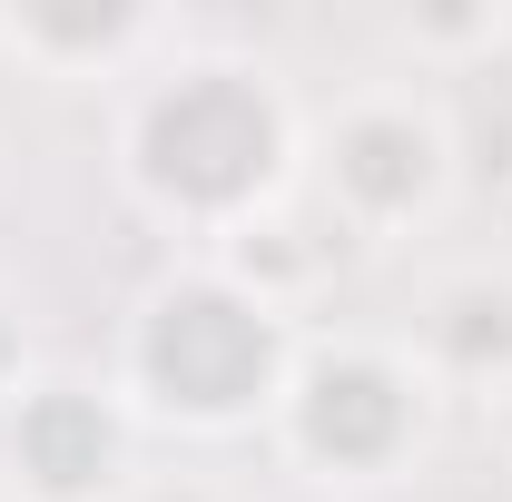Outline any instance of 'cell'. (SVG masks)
I'll return each instance as SVG.
<instances>
[{"mask_svg":"<svg viewBox=\"0 0 512 502\" xmlns=\"http://www.w3.org/2000/svg\"><path fill=\"white\" fill-rule=\"evenodd\" d=\"M483 434H493V453L512 463V384H503V394H483Z\"/></svg>","mask_w":512,"mask_h":502,"instance_id":"7c38bea8","label":"cell"},{"mask_svg":"<svg viewBox=\"0 0 512 502\" xmlns=\"http://www.w3.org/2000/svg\"><path fill=\"white\" fill-rule=\"evenodd\" d=\"M128 502H227V493L197 483V473H158V483H128Z\"/></svg>","mask_w":512,"mask_h":502,"instance_id":"30bf717a","label":"cell"},{"mask_svg":"<svg viewBox=\"0 0 512 502\" xmlns=\"http://www.w3.org/2000/svg\"><path fill=\"white\" fill-rule=\"evenodd\" d=\"M306 138H316V119L296 109L286 69L178 40L168 60L128 79L109 168L138 217H158L168 237H197L217 256L256 217H276L286 197H306Z\"/></svg>","mask_w":512,"mask_h":502,"instance_id":"6da1fadb","label":"cell"},{"mask_svg":"<svg viewBox=\"0 0 512 502\" xmlns=\"http://www.w3.org/2000/svg\"><path fill=\"white\" fill-rule=\"evenodd\" d=\"M178 40L168 10H119V0H20L0 10V50L60 89H89V79H138Z\"/></svg>","mask_w":512,"mask_h":502,"instance_id":"8992f818","label":"cell"},{"mask_svg":"<svg viewBox=\"0 0 512 502\" xmlns=\"http://www.w3.org/2000/svg\"><path fill=\"white\" fill-rule=\"evenodd\" d=\"M20 375H30V355H20V315L0 306V394H10Z\"/></svg>","mask_w":512,"mask_h":502,"instance_id":"8fae6325","label":"cell"},{"mask_svg":"<svg viewBox=\"0 0 512 502\" xmlns=\"http://www.w3.org/2000/svg\"><path fill=\"white\" fill-rule=\"evenodd\" d=\"M266 443L325 493H384L434 443V375L404 335H306Z\"/></svg>","mask_w":512,"mask_h":502,"instance_id":"3957f363","label":"cell"},{"mask_svg":"<svg viewBox=\"0 0 512 502\" xmlns=\"http://www.w3.org/2000/svg\"><path fill=\"white\" fill-rule=\"evenodd\" d=\"M414 365L434 375V394H503L512 384V266H453L424 286L414 306Z\"/></svg>","mask_w":512,"mask_h":502,"instance_id":"52a82bcc","label":"cell"},{"mask_svg":"<svg viewBox=\"0 0 512 502\" xmlns=\"http://www.w3.org/2000/svg\"><path fill=\"white\" fill-rule=\"evenodd\" d=\"M296 345H306V325L286 306H266L256 286H237L217 256H188L158 286H138L109 384L138 414V434L237 443V434L276 424V394L296 375Z\"/></svg>","mask_w":512,"mask_h":502,"instance_id":"7a4b0ae2","label":"cell"},{"mask_svg":"<svg viewBox=\"0 0 512 502\" xmlns=\"http://www.w3.org/2000/svg\"><path fill=\"white\" fill-rule=\"evenodd\" d=\"M325 256H335V237H296V197H286L276 217H256L247 237H227V247H217V266H227L237 286H256L266 306H286V315H296L306 296H316Z\"/></svg>","mask_w":512,"mask_h":502,"instance_id":"ba28073f","label":"cell"},{"mask_svg":"<svg viewBox=\"0 0 512 502\" xmlns=\"http://www.w3.org/2000/svg\"><path fill=\"white\" fill-rule=\"evenodd\" d=\"M463 188V138L444 99L414 79H365L345 89L306 138V197L335 217V237L394 247L414 227H434Z\"/></svg>","mask_w":512,"mask_h":502,"instance_id":"277c9868","label":"cell"},{"mask_svg":"<svg viewBox=\"0 0 512 502\" xmlns=\"http://www.w3.org/2000/svg\"><path fill=\"white\" fill-rule=\"evenodd\" d=\"M473 40H503V20H414V50H473Z\"/></svg>","mask_w":512,"mask_h":502,"instance_id":"9c48e42d","label":"cell"},{"mask_svg":"<svg viewBox=\"0 0 512 502\" xmlns=\"http://www.w3.org/2000/svg\"><path fill=\"white\" fill-rule=\"evenodd\" d=\"M138 414L109 375H20L0 394V493L10 502H128Z\"/></svg>","mask_w":512,"mask_h":502,"instance_id":"5b68a950","label":"cell"}]
</instances>
